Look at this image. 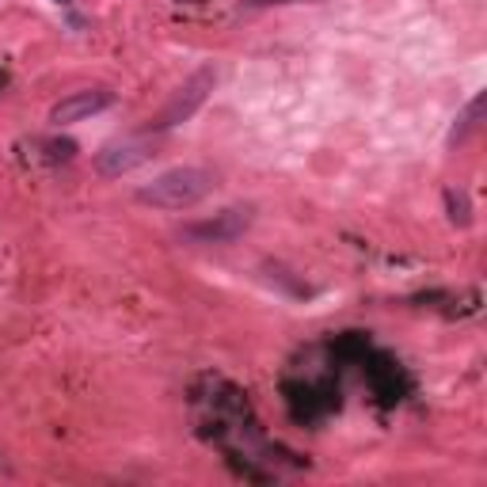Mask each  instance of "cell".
<instances>
[{"label":"cell","mask_w":487,"mask_h":487,"mask_svg":"<svg viewBox=\"0 0 487 487\" xmlns=\"http://www.w3.org/2000/svg\"><path fill=\"white\" fill-rule=\"evenodd\" d=\"M190 408L206 442L221 446L229 457H255V446L263 442V434H259L248 396L236 385L221 377H202L190 393Z\"/></svg>","instance_id":"obj_1"},{"label":"cell","mask_w":487,"mask_h":487,"mask_svg":"<svg viewBox=\"0 0 487 487\" xmlns=\"http://www.w3.org/2000/svg\"><path fill=\"white\" fill-rule=\"evenodd\" d=\"M214 187H217V175L209 168H172L164 175H156L153 183H145L137 190V202L153 209H190L202 199H209Z\"/></svg>","instance_id":"obj_2"},{"label":"cell","mask_w":487,"mask_h":487,"mask_svg":"<svg viewBox=\"0 0 487 487\" xmlns=\"http://www.w3.org/2000/svg\"><path fill=\"white\" fill-rule=\"evenodd\" d=\"M156 153H153V141L149 137H122V141H111L107 149L95 153V172L107 175V180H119V175H129L134 168L149 164Z\"/></svg>","instance_id":"obj_3"},{"label":"cell","mask_w":487,"mask_h":487,"mask_svg":"<svg viewBox=\"0 0 487 487\" xmlns=\"http://www.w3.org/2000/svg\"><path fill=\"white\" fill-rule=\"evenodd\" d=\"M209 88H214V69H199L194 73L187 84L172 95V103L160 111L156 115V122H153V129H168V126H180V122H187L194 111H199L202 103H206V95H209Z\"/></svg>","instance_id":"obj_4"},{"label":"cell","mask_w":487,"mask_h":487,"mask_svg":"<svg viewBox=\"0 0 487 487\" xmlns=\"http://www.w3.org/2000/svg\"><path fill=\"white\" fill-rule=\"evenodd\" d=\"M252 225L248 209H221L217 217L199 221V225H187L183 236L187 240H202V244H229L236 236H244V229Z\"/></svg>","instance_id":"obj_5"},{"label":"cell","mask_w":487,"mask_h":487,"mask_svg":"<svg viewBox=\"0 0 487 487\" xmlns=\"http://www.w3.org/2000/svg\"><path fill=\"white\" fill-rule=\"evenodd\" d=\"M111 103H115V95H111L107 88L73 92V95H65L61 103H54V111H50V122H54V126L84 122V119H92V115H100V111H107Z\"/></svg>","instance_id":"obj_6"},{"label":"cell","mask_w":487,"mask_h":487,"mask_svg":"<svg viewBox=\"0 0 487 487\" xmlns=\"http://www.w3.org/2000/svg\"><path fill=\"white\" fill-rule=\"evenodd\" d=\"M369 381H373V388H377V396H381L385 403H396V400L403 396V388H408L400 366L388 362V359H373V362H369Z\"/></svg>","instance_id":"obj_7"},{"label":"cell","mask_w":487,"mask_h":487,"mask_svg":"<svg viewBox=\"0 0 487 487\" xmlns=\"http://www.w3.org/2000/svg\"><path fill=\"white\" fill-rule=\"evenodd\" d=\"M446 206H449L453 225H468V221H473V206H468V194L465 190H446Z\"/></svg>","instance_id":"obj_8"},{"label":"cell","mask_w":487,"mask_h":487,"mask_svg":"<svg viewBox=\"0 0 487 487\" xmlns=\"http://www.w3.org/2000/svg\"><path fill=\"white\" fill-rule=\"evenodd\" d=\"M480 111H483V95H476L473 103H468V111H465V119H461V126H453V141H461L468 129H476V119H480Z\"/></svg>","instance_id":"obj_9"},{"label":"cell","mask_w":487,"mask_h":487,"mask_svg":"<svg viewBox=\"0 0 487 487\" xmlns=\"http://www.w3.org/2000/svg\"><path fill=\"white\" fill-rule=\"evenodd\" d=\"M58 4H69V0H58Z\"/></svg>","instance_id":"obj_10"}]
</instances>
